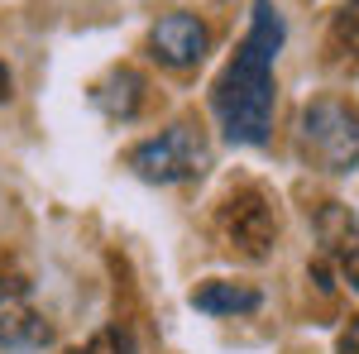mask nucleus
Here are the masks:
<instances>
[{
  "mask_svg": "<svg viewBox=\"0 0 359 354\" xmlns=\"http://www.w3.org/2000/svg\"><path fill=\"white\" fill-rule=\"evenodd\" d=\"M287 39V25L278 15L273 0H254V20H249L245 43L225 62V72L211 86V106L230 144H264L273 130V57Z\"/></svg>",
  "mask_w": 359,
  "mask_h": 354,
  "instance_id": "nucleus-1",
  "label": "nucleus"
},
{
  "mask_svg": "<svg viewBox=\"0 0 359 354\" xmlns=\"http://www.w3.org/2000/svg\"><path fill=\"white\" fill-rule=\"evenodd\" d=\"M216 235L221 245L235 254V259H269L278 249V235H283V220H278V201L259 182H245V187H230L225 201L216 206Z\"/></svg>",
  "mask_w": 359,
  "mask_h": 354,
  "instance_id": "nucleus-2",
  "label": "nucleus"
},
{
  "mask_svg": "<svg viewBox=\"0 0 359 354\" xmlns=\"http://www.w3.org/2000/svg\"><path fill=\"white\" fill-rule=\"evenodd\" d=\"M302 154L321 172H350L359 168V106L345 96H316L302 110Z\"/></svg>",
  "mask_w": 359,
  "mask_h": 354,
  "instance_id": "nucleus-3",
  "label": "nucleus"
},
{
  "mask_svg": "<svg viewBox=\"0 0 359 354\" xmlns=\"http://www.w3.org/2000/svg\"><path fill=\"white\" fill-rule=\"evenodd\" d=\"M125 163L135 168L144 182H163V187L168 182H192V177H201L211 168V144L201 135V125L177 120V125H168L163 135L135 144Z\"/></svg>",
  "mask_w": 359,
  "mask_h": 354,
  "instance_id": "nucleus-4",
  "label": "nucleus"
},
{
  "mask_svg": "<svg viewBox=\"0 0 359 354\" xmlns=\"http://www.w3.org/2000/svg\"><path fill=\"white\" fill-rule=\"evenodd\" d=\"M48 340H53V326L29 301V282L25 278H0V350L34 354Z\"/></svg>",
  "mask_w": 359,
  "mask_h": 354,
  "instance_id": "nucleus-5",
  "label": "nucleus"
},
{
  "mask_svg": "<svg viewBox=\"0 0 359 354\" xmlns=\"http://www.w3.org/2000/svg\"><path fill=\"white\" fill-rule=\"evenodd\" d=\"M149 53L172 72H187L211 53V29L201 25V15H192V10H172L149 29Z\"/></svg>",
  "mask_w": 359,
  "mask_h": 354,
  "instance_id": "nucleus-6",
  "label": "nucleus"
},
{
  "mask_svg": "<svg viewBox=\"0 0 359 354\" xmlns=\"http://www.w3.org/2000/svg\"><path fill=\"white\" fill-rule=\"evenodd\" d=\"M316 235H321L326 259L340 268V278L359 292V211H350L345 201H326L316 211Z\"/></svg>",
  "mask_w": 359,
  "mask_h": 354,
  "instance_id": "nucleus-7",
  "label": "nucleus"
},
{
  "mask_svg": "<svg viewBox=\"0 0 359 354\" xmlns=\"http://www.w3.org/2000/svg\"><path fill=\"white\" fill-rule=\"evenodd\" d=\"M144 91H149V82L135 67H111L106 77L91 82V106L101 115H111V120H135L144 110Z\"/></svg>",
  "mask_w": 359,
  "mask_h": 354,
  "instance_id": "nucleus-8",
  "label": "nucleus"
},
{
  "mask_svg": "<svg viewBox=\"0 0 359 354\" xmlns=\"http://www.w3.org/2000/svg\"><path fill=\"white\" fill-rule=\"evenodd\" d=\"M192 306L206 316H249L264 306V292L254 282H230V278H211L192 292Z\"/></svg>",
  "mask_w": 359,
  "mask_h": 354,
  "instance_id": "nucleus-9",
  "label": "nucleus"
},
{
  "mask_svg": "<svg viewBox=\"0 0 359 354\" xmlns=\"http://www.w3.org/2000/svg\"><path fill=\"white\" fill-rule=\"evenodd\" d=\"M331 48L350 67H359V0H345L340 5V15H335V25H331Z\"/></svg>",
  "mask_w": 359,
  "mask_h": 354,
  "instance_id": "nucleus-10",
  "label": "nucleus"
},
{
  "mask_svg": "<svg viewBox=\"0 0 359 354\" xmlns=\"http://www.w3.org/2000/svg\"><path fill=\"white\" fill-rule=\"evenodd\" d=\"M67 354H130V340L120 330H101V335H91L86 345H77V350H67Z\"/></svg>",
  "mask_w": 359,
  "mask_h": 354,
  "instance_id": "nucleus-11",
  "label": "nucleus"
},
{
  "mask_svg": "<svg viewBox=\"0 0 359 354\" xmlns=\"http://www.w3.org/2000/svg\"><path fill=\"white\" fill-rule=\"evenodd\" d=\"M340 354H359V316H350L340 330Z\"/></svg>",
  "mask_w": 359,
  "mask_h": 354,
  "instance_id": "nucleus-12",
  "label": "nucleus"
},
{
  "mask_svg": "<svg viewBox=\"0 0 359 354\" xmlns=\"http://www.w3.org/2000/svg\"><path fill=\"white\" fill-rule=\"evenodd\" d=\"M10 91H15V82H10V67H5V62H0V106H5V101H10Z\"/></svg>",
  "mask_w": 359,
  "mask_h": 354,
  "instance_id": "nucleus-13",
  "label": "nucleus"
}]
</instances>
